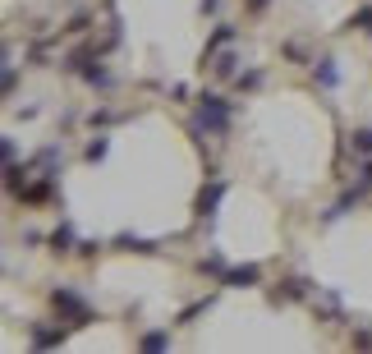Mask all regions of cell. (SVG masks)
I'll list each match as a JSON object with an SVG mask.
<instances>
[{
  "instance_id": "obj_1",
  "label": "cell",
  "mask_w": 372,
  "mask_h": 354,
  "mask_svg": "<svg viewBox=\"0 0 372 354\" xmlns=\"http://www.w3.org/2000/svg\"><path fill=\"white\" fill-rule=\"evenodd\" d=\"M198 124L202 129H212V134H225L230 129V102L216 93H207L202 97V106H198Z\"/></svg>"
},
{
  "instance_id": "obj_2",
  "label": "cell",
  "mask_w": 372,
  "mask_h": 354,
  "mask_svg": "<svg viewBox=\"0 0 372 354\" xmlns=\"http://www.w3.org/2000/svg\"><path fill=\"white\" fill-rule=\"evenodd\" d=\"M51 299H55V308H60V313H69V318H74V327L92 322V308L83 304V299H78L74 290H55V294H51Z\"/></svg>"
},
{
  "instance_id": "obj_3",
  "label": "cell",
  "mask_w": 372,
  "mask_h": 354,
  "mask_svg": "<svg viewBox=\"0 0 372 354\" xmlns=\"http://www.w3.org/2000/svg\"><path fill=\"white\" fill-rule=\"evenodd\" d=\"M221 285H234V290H244V285H258V267L248 262V267H230L225 276H221Z\"/></svg>"
},
{
  "instance_id": "obj_4",
  "label": "cell",
  "mask_w": 372,
  "mask_h": 354,
  "mask_svg": "<svg viewBox=\"0 0 372 354\" xmlns=\"http://www.w3.org/2000/svg\"><path fill=\"white\" fill-rule=\"evenodd\" d=\"M221 193H225V185H212V189H202V198H198V212L202 216H216V202Z\"/></svg>"
},
{
  "instance_id": "obj_5",
  "label": "cell",
  "mask_w": 372,
  "mask_h": 354,
  "mask_svg": "<svg viewBox=\"0 0 372 354\" xmlns=\"http://www.w3.org/2000/svg\"><path fill=\"white\" fill-rule=\"evenodd\" d=\"M51 248H55V253H69V248H74V231H69V226H60V231L51 235Z\"/></svg>"
},
{
  "instance_id": "obj_6",
  "label": "cell",
  "mask_w": 372,
  "mask_h": 354,
  "mask_svg": "<svg viewBox=\"0 0 372 354\" xmlns=\"http://www.w3.org/2000/svg\"><path fill=\"white\" fill-rule=\"evenodd\" d=\"M64 331H47V327H32V345H60Z\"/></svg>"
},
{
  "instance_id": "obj_7",
  "label": "cell",
  "mask_w": 372,
  "mask_h": 354,
  "mask_svg": "<svg viewBox=\"0 0 372 354\" xmlns=\"http://www.w3.org/2000/svg\"><path fill=\"white\" fill-rule=\"evenodd\" d=\"M317 78H322L326 88H336V83H340V74H336V60H317Z\"/></svg>"
},
{
  "instance_id": "obj_8",
  "label": "cell",
  "mask_w": 372,
  "mask_h": 354,
  "mask_svg": "<svg viewBox=\"0 0 372 354\" xmlns=\"http://www.w3.org/2000/svg\"><path fill=\"white\" fill-rule=\"evenodd\" d=\"M142 350H171V336H166V331H147V336H142Z\"/></svg>"
},
{
  "instance_id": "obj_9",
  "label": "cell",
  "mask_w": 372,
  "mask_h": 354,
  "mask_svg": "<svg viewBox=\"0 0 372 354\" xmlns=\"http://www.w3.org/2000/svg\"><path fill=\"white\" fill-rule=\"evenodd\" d=\"M354 152L372 156V129H354Z\"/></svg>"
},
{
  "instance_id": "obj_10",
  "label": "cell",
  "mask_w": 372,
  "mask_h": 354,
  "mask_svg": "<svg viewBox=\"0 0 372 354\" xmlns=\"http://www.w3.org/2000/svg\"><path fill=\"white\" fill-rule=\"evenodd\" d=\"M230 37H234V28H230V23H221V28H216V37L207 42V56H212V51H216V47H225Z\"/></svg>"
},
{
  "instance_id": "obj_11",
  "label": "cell",
  "mask_w": 372,
  "mask_h": 354,
  "mask_svg": "<svg viewBox=\"0 0 372 354\" xmlns=\"http://www.w3.org/2000/svg\"><path fill=\"white\" fill-rule=\"evenodd\" d=\"M115 244H120V248H134V253H152V244H147V239H134V235H120Z\"/></svg>"
},
{
  "instance_id": "obj_12",
  "label": "cell",
  "mask_w": 372,
  "mask_h": 354,
  "mask_svg": "<svg viewBox=\"0 0 372 354\" xmlns=\"http://www.w3.org/2000/svg\"><path fill=\"white\" fill-rule=\"evenodd\" d=\"M349 28H358V32H372V5H368V10H358V14L349 19Z\"/></svg>"
},
{
  "instance_id": "obj_13",
  "label": "cell",
  "mask_w": 372,
  "mask_h": 354,
  "mask_svg": "<svg viewBox=\"0 0 372 354\" xmlns=\"http://www.w3.org/2000/svg\"><path fill=\"white\" fill-rule=\"evenodd\" d=\"M106 156V139H92L88 143V161H101Z\"/></svg>"
},
{
  "instance_id": "obj_14",
  "label": "cell",
  "mask_w": 372,
  "mask_h": 354,
  "mask_svg": "<svg viewBox=\"0 0 372 354\" xmlns=\"http://www.w3.org/2000/svg\"><path fill=\"white\" fill-rule=\"evenodd\" d=\"M358 175H363V189H372V161H363V170H358Z\"/></svg>"
},
{
  "instance_id": "obj_15",
  "label": "cell",
  "mask_w": 372,
  "mask_h": 354,
  "mask_svg": "<svg viewBox=\"0 0 372 354\" xmlns=\"http://www.w3.org/2000/svg\"><path fill=\"white\" fill-rule=\"evenodd\" d=\"M248 5H253V10H262V5H266V0H248Z\"/></svg>"
}]
</instances>
